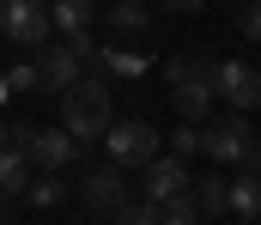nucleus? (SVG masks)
<instances>
[{"label": "nucleus", "instance_id": "obj_1", "mask_svg": "<svg viewBox=\"0 0 261 225\" xmlns=\"http://www.w3.org/2000/svg\"><path fill=\"white\" fill-rule=\"evenodd\" d=\"M110 122H116V110H110V85H103V73H85V79H73V85L61 91V128L79 140V146L103 140Z\"/></svg>", "mask_w": 261, "mask_h": 225}, {"label": "nucleus", "instance_id": "obj_2", "mask_svg": "<svg viewBox=\"0 0 261 225\" xmlns=\"http://www.w3.org/2000/svg\"><path fill=\"white\" fill-rule=\"evenodd\" d=\"M164 79H170V104H176L182 122H195V116H206V110L219 104V61L176 55V61L164 67Z\"/></svg>", "mask_w": 261, "mask_h": 225}, {"label": "nucleus", "instance_id": "obj_3", "mask_svg": "<svg viewBox=\"0 0 261 225\" xmlns=\"http://www.w3.org/2000/svg\"><path fill=\"white\" fill-rule=\"evenodd\" d=\"M103 152H110V164H122V170H140V164H152V158H158V128H152L146 116L110 122V134H103Z\"/></svg>", "mask_w": 261, "mask_h": 225}, {"label": "nucleus", "instance_id": "obj_4", "mask_svg": "<svg viewBox=\"0 0 261 225\" xmlns=\"http://www.w3.org/2000/svg\"><path fill=\"white\" fill-rule=\"evenodd\" d=\"M49 31H55V18H49L43 0H0V37H6V43H18V49H43Z\"/></svg>", "mask_w": 261, "mask_h": 225}, {"label": "nucleus", "instance_id": "obj_5", "mask_svg": "<svg viewBox=\"0 0 261 225\" xmlns=\"http://www.w3.org/2000/svg\"><path fill=\"white\" fill-rule=\"evenodd\" d=\"M249 146H255V140H249V116H243V110H231V116H219L213 128H200V152H206L213 164H243Z\"/></svg>", "mask_w": 261, "mask_h": 225}, {"label": "nucleus", "instance_id": "obj_6", "mask_svg": "<svg viewBox=\"0 0 261 225\" xmlns=\"http://www.w3.org/2000/svg\"><path fill=\"white\" fill-rule=\"evenodd\" d=\"M140 195H146L152 207H164V201L189 195V158H176V152H158L152 164H140Z\"/></svg>", "mask_w": 261, "mask_h": 225}, {"label": "nucleus", "instance_id": "obj_7", "mask_svg": "<svg viewBox=\"0 0 261 225\" xmlns=\"http://www.w3.org/2000/svg\"><path fill=\"white\" fill-rule=\"evenodd\" d=\"M12 146L31 152V164H37V170H61V164H73L79 140H73L67 128H12Z\"/></svg>", "mask_w": 261, "mask_h": 225}, {"label": "nucleus", "instance_id": "obj_8", "mask_svg": "<svg viewBox=\"0 0 261 225\" xmlns=\"http://www.w3.org/2000/svg\"><path fill=\"white\" fill-rule=\"evenodd\" d=\"M79 201H85L91 213H116V207L128 201V170H122V164H103V170H91V177L79 183Z\"/></svg>", "mask_w": 261, "mask_h": 225}, {"label": "nucleus", "instance_id": "obj_9", "mask_svg": "<svg viewBox=\"0 0 261 225\" xmlns=\"http://www.w3.org/2000/svg\"><path fill=\"white\" fill-rule=\"evenodd\" d=\"M37 67H43V91H55V97H61L73 79H85V49L67 37V43H55L49 55H37Z\"/></svg>", "mask_w": 261, "mask_h": 225}, {"label": "nucleus", "instance_id": "obj_10", "mask_svg": "<svg viewBox=\"0 0 261 225\" xmlns=\"http://www.w3.org/2000/svg\"><path fill=\"white\" fill-rule=\"evenodd\" d=\"M219 97L249 116V110L261 104V73L249 67V61H219Z\"/></svg>", "mask_w": 261, "mask_h": 225}, {"label": "nucleus", "instance_id": "obj_11", "mask_svg": "<svg viewBox=\"0 0 261 225\" xmlns=\"http://www.w3.org/2000/svg\"><path fill=\"white\" fill-rule=\"evenodd\" d=\"M31 177H37L31 152H24V146H0V201L24 195V189H31Z\"/></svg>", "mask_w": 261, "mask_h": 225}, {"label": "nucleus", "instance_id": "obj_12", "mask_svg": "<svg viewBox=\"0 0 261 225\" xmlns=\"http://www.w3.org/2000/svg\"><path fill=\"white\" fill-rule=\"evenodd\" d=\"M49 18H55V31H61V37H79V31H91L97 0H55V6H49Z\"/></svg>", "mask_w": 261, "mask_h": 225}, {"label": "nucleus", "instance_id": "obj_13", "mask_svg": "<svg viewBox=\"0 0 261 225\" xmlns=\"http://www.w3.org/2000/svg\"><path fill=\"white\" fill-rule=\"evenodd\" d=\"M24 201H31L37 213H55V207H61V201H67L61 177H55V170H37V177H31V189H24Z\"/></svg>", "mask_w": 261, "mask_h": 225}, {"label": "nucleus", "instance_id": "obj_14", "mask_svg": "<svg viewBox=\"0 0 261 225\" xmlns=\"http://www.w3.org/2000/svg\"><path fill=\"white\" fill-rule=\"evenodd\" d=\"M231 213H243V219H255V213H261V170L231 177Z\"/></svg>", "mask_w": 261, "mask_h": 225}, {"label": "nucleus", "instance_id": "obj_15", "mask_svg": "<svg viewBox=\"0 0 261 225\" xmlns=\"http://www.w3.org/2000/svg\"><path fill=\"white\" fill-rule=\"evenodd\" d=\"M195 207H200V219L206 213H231V183L225 177H200L195 183Z\"/></svg>", "mask_w": 261, "mask_h": 225}, {"label": "nucleus", "instance_id": "obj_16", "mask_svg": "<svg viewBox=\"0 0 261 225\" xmlns=\"http://www.w3.org/2000/svg\"><path fill=\"white\" fill-rule=\"evenodd\" d=\"M97 67L116 79H140L146 73V55H134V49H97Z\"/></svg>", "mask_w": 261, "mask_h": 225}, {"label": "nucleus", "instance_id": "obj_17", "mask_svg": "<svg viewBox=\"0 0 261 225\" xmlns=\"http://www.w3.org/2000/svg\"><path fill=\"white\" fill-rule=\"evenodd\" d=\"M110 31L140 37V31H146V6H140V0H110Z\"/></svg>", "mask_w": 261, "mask_h": 225}, {"label": "nucleus", "instance_id": "obj_18", "mask_svg": "<svg viewBox=\"0 0 261 225\" xmlns=\"http://www.w3.org/2000/svg\"><path fill=\"white\" fill-rule=\"evenodd\" d=\"M110 225H158V207L140 195V201H122L116 213H110Z\"/></svg>", "mask_w": 261, "mask_h": 225}, {"label": "nucleus", "instance_id": "obj_19", "mask_svg": "<svg viewBox=\"0 0 261 225\" xmlns=\"http://www.w3.org/2000/svg\"><path fill=\"white\" fill-rule=\"evenodd\" d=\"M6 85H12V97H18V91H43V67H37V61H12V67H6Z\"/></svg>", "mask_w": 261, "mask_h": 225}, {"label": "nucleus", "instance_id": "obj_20", "mask_svg": "<svg viewBox=\"0 0 261 225\" xmlns=\"http://www.w3.org/2000/svg\"><path fill=\"white\" fill-rule=\"evenodd\" d=\"M195 219H200L195 195H176V201H164V207H158V225H195Z\"/></svg>", "mask_w": 261, "mask_h": 225}, {"label": "nucleus", "instance_id": "obj_21", "mask_svg": "<svg viewBox=\"0 0 261 225\" xmlns=\"http://www.w3.org/2000/svg\"><path fill=\"white\" fill-rule=\"evenodd\" d=\"M170 152H176V158H195V152H200V128H195V122H176V134H170Z\"/></svg>", "mask_w": 261, "mask_h": 225}, {"label": "nucleus", "instance_id": "obj_22", "mask_svg": "<svg viewBox=\"0 0 261 225\" xmlns=\"http://www.w3.org/2000/svg\"><path fill=\"white\" fill-rule=\"evenodd\" d=\"M237 12H243V18H237V24H243V37H249V43H261V0L237 6Z\"/></svg>", "mask_w": 261, "mask_h": 225}, {"label": "nucleus", "instance_id": "obj_23", "mask_svg": "<svg viewBox=\"0 0 261 225\" xmlns=\"http://www.w3.org/2000/svg\"><path fill=\"white\" fill-rule=\"evenodd\" d=\"M164 12H200V0H158Z\"/></svg>", "mask_w": 261, "mask_h": 225}, {"label": "nucleus", "instance_id": "obj_24", "mask_svg": "<svg viewBox=\"0 0 261 225\" xmlns=\"http://www.w3.org/2000/svg\"><path fill=\"white\" fill-rule=\"evenodd\" d=\"M0 146H12V128H6V116H0Z\"/></svg>", "mask_w": 261, "mask_h": 225}, {"label": "nucleus", "instance_id": "obj_25", "mask_svg": "<svg viewBox=\"0 0 261 225\" xmlns=\"http://www.w3.org/2000/svg\"><path fill=\"white\" fill-rule=\"evenodd\" d=\"M6 97H12V85H6V73H0V104H6Z\"/></svg>", "mask_w": 261, "mask_h": 225}, {"label": "nucleus", "instance_id": "obj_26", "mask_svg": "<svg viewBox=\"0 0 261 225\" xmlns=\"http://www.w3.org/2000/svg\"><path fill=\"white\" fill-rule=\"evenodd\" d=\"M0 225H6V201H0Z\"/></svg>", "mask_w": 261, "mask_h": 225}, {"label": "nucleus", "instance_id": "obj_27", "mask_svg": "<svg viewBox=\"0 0 261 225\" xmlns=\"http://www.w3.org/2000/svg\"><path fill=\"white\" fill-rule=\"evenodd\" d=\"M231 225H255V219H231Z\"/></svg>", "mask_w": 261, "mask_h": 225}, {"label": "nucleus", "instance_id": "obj_28", "mask_svg": "<svg viewBox=\"0 0 261 225\" xmlns=\"http://www.w3.org/2000/svg\"><path fill=\"white\" fill-rule=\"evenodd\" d=\"M237 6H249V0H237Z\"/></svg>", "mask_w": 261, "mask_h": 225}]
</instances>
